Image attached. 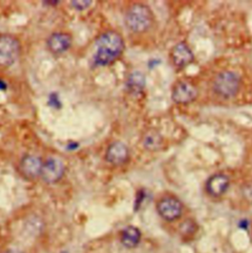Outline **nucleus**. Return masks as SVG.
Here are the masks:
<instances>
[{
    "label": "nucleus",
    "mask_w": 252,
    "mask_h": 253,
    "mask_svg": "<svg viewBox=\"0 0 252 253\" xmlns=\"http://www.w3.org/2000/svg\"><path fill=\"white\" fill-rule=\"evenodd\" d=\"M2 253H22L21 252H19V251H17V250H12V249H10V250H6L5 252H3Z\"/></svg>",
    "instance_id": "19"
},
{
    "label": "nucleus",
    "mask_w": 252,
    "mask_h": 253,
    "mask_svg": "<svg viewBox=\"0 0 252 253\" xmlns=\"http://www.w3.org/2000/svg\"><path fill=\"white\" fill-rule=\"evenodd\" d=\"M157 211L163 219L168 222H172L181 216L182 204L177 198L167 196L162 198L157 203Z\"/></svg>",
    "instance_id": "6"
},
{
    "label": "nucleus",
    "mask_w": 252,
    "mask_h": 253,
    "mask_svg": "<svg viewBox=\"0 0 252 253\" xmlns=\"http://www.w3.org/2000/svg\"><path fill=\"white\" fill-rule=\"evenodd\" d=\"M241 79L239 75L233 71L221 72L214 81V91L224 98H232L236 96L240 90Z\"/></svg>",
    "instance_id": "4"
},
{
    "label": "nucleus",
    "mask_w": 252,
    "mask_h": 253,
    "mask_svg": "<svg viewBox=\"0 0 252 253\" xmlns=\"http://www.w3.org/2000/svg\"><path fill=\"white\" fill-rule=\"evenodd\" d=\"M198 92L195 86L188 82H178L172 90L171 98L176 104H188L197 98Z\"/></svg>",
    "instance_id": "9"
},
{
    "label": "nucleus",
    "mask_w": 252,
    "mask_h": 253,
    "mask_svg": "<svg viewBox=\"0 0 252 253\" xmlns=\"http://www.w3.org/2000/svg\"><path fill=\"white\" fill-rule=\"evenodd\" d=\"M244 195L248 200L252 201V183L246 185V187L244 188Z\"/></svg>",
    "instance_id": "17"
},
{
    "label": "nucleus",
    "mask_w": 252,
    "mask_h": 253,
    "mask_svg": "<svg viewBox=\"0 0 252 253\" xmlns=\"http://www.w3.org/2000/svg\"><path fill=\"white\" fill-rule=\"evenodd\" d=\"M129 159V149L121 141L113 142L107 149L106 161L114 166L126 164Z\"/></svg>",
    "instance_id": "10"
},
{
    "label": "nucleus",
    "mask_w": 252,
    "mask_h": 253,
    "mask_svg": "<svg viewBox=\"0 0 252 253\" xmlns=\"http://www.w3.org/2000/svg\"><path fill=\"white\" fill-rule=\"evenodd\" d=\"M141 240V232L133 226L126 227L122 234V243L127 249L136 248Z\"/></svg>",
    "instance_id": "14"
},
{
    "label": "nucleus",
    "mask_w": 252,
    "mask_h": 253,
    "mask_svg": "<svg viewBox=\"0 0 252 253\" xmlns=\"http://www.w3.org/2000/svg\"><path fill=\"white\" fill-rule=\"evenodd\" d=\"M92 1L90 0H86V1H71V5L73 8H75L78 11H82L87 9L89 6H91Z\"/></svg>",
    "instance_id": "16"
},
{
    "label": "nucleus",
    "mask_w": 252,
    "mask_h": 253,
    "mask_svg": "<svg viewBox=\"0 0 252 253\" xmlns=\"http://www.w3.org/2000/svg\"><path fill=\"white\" fill-rule=\"evenodd\" d=\"M6 88H7V86H6L5 82H3V80L0 79V90L4 91V90H6Z\"/></svg>",
    "instance_id": "18"
},
{
    "label": "nucleus",
    "mask_w": 252,
    "mask_h": 253,
    "mask_svg": "<svg viewBox=\"0 0 252 253\" xmlns=\"http://www.w3.org/2000/svg\"><path fill=\"white\" fill-rule=\"evenodd\" d=\"M73 38L66 32L52 33L46 40V46L53 54H62L72 45Z\"/></svg>",
    "instance_id": "8"
},
{
    "label": "nucleus",
    "mask_w": 252,
    "mask_h": 253,
    "mask_svg": "<svg viewBox=\"0 0 252 253\" xmlns=\"http://www.w3.org/2000/svg\"><path fill=\"white\" fill-rule=\"evenodd\" d=\"M65 172V165L59 158L49 157L43 162L41 177L48 183H55L59 181Z\"/></svg>",
    "instance_id": "5"
},
{
    "label": "nucleus",
    "mask_w": 252,
    "mask_h": 253,
    "mask_svg": "<svg viewBox=\"0 0 252 253\" xmlns=\"http://www.w3.org/2000/svg\"><path fill=\"white\" fill-rule=\"evenodd\" d=\"M145 87V76L139 72H133L127 80V89L132 94H139Z\"/></svg>",
    "instance_id": "15"
},
{
    "label": "nucleus",
    "mask_w": 252,
    "mask_h": 253,
    "mask_svg": "<svg viewBox=\"0 0 252 253\" xmlns=\"http://www.w3.org/2000/svg\"><path fill=\"white\" fill-rule=\"evenodd\" d=\"M125 23L129 31L136 34L144 33L152 27L154 14L149 6L142 3H135L126 10Z\"/></svg>",
    "instance_id": "2"
},
{
    "label": "nucleus",
    "mask_w": 252,
    "mask_h": 253,
    "mask_svg": "<svg viewBox=\"0 0 252 253\" xmlns=\"http://www.w3.org/2000/svg\"><path fill=\"white\" fill-rule=\"evenodd\" d=\"M142 145L148 151H157L163 145V137L157 130H148L142 138Z\"/></svg>",
    "instance_id": "13"
},
{
    "label": "nucleus",
    "mask_w": 252,
    "mask_h": 253,
    "mask_svg": "<svg viewBox=\"0 0 252 253\" xmlns=\"http://www.w3.org/2000/svg\"><path fill=\"white\" fill-rule=\"evenodd\" d=\"M230 179L227 175L217 173L212 175L206 182L207 192L214 197L222 196L229 188Z\"/></svg>",
    "instance_id": "11"
},
{
    "label": "nucleus",
    "mask_w": 252,
    "mask_h": 253,
    "mask_svg": "<svg viewBox=\"0 0 252 253\" xmlns=\"http://www.w3.org/2000/svg\"><path fill=\"white\" fill-rule=\"evenodd\" d=\"M171 58L177 67H184L193 61L194 55L185 42H179L172 48Z\"/></svg>",
    "instance_id": "12"
},
{
    "label": "nucleus",
    "mask_w": 252,
    "mask_h": 253,
    "mask_svg": "<svg viewBox=\"0 0 252 253\" xmlns=\"http://www.w3.org/2000/svg\"><path fill=\"white\" fill-rule=\"evenodd\" d=\"M21 53V43L12 35H0V67L7 68L13 65Z\"/></svg>",
    "instance_id": "3"
},
{
    "label": "nucleus",
    "mask_w": 252,
    "mask_h": 253,
    "mask_svg": "<svg viewBox=\"0 0 252 253\" xmlns=\"http://www.w3.org/2000/svg\"><path fill=\"white\" fill-rule=\"evenodd\" d=\"M242 224H243V225H241V228H242V229H247V227H248V221H243Z\"/></svg>",
    "instance_id": "20"
},
{
    "label": "nucleus",
    "mask_w": 252,
    "mask_h": 253,
    "mask_svg": "<svg viewBox=\"0 0 252 253\" xmlns=\"http://www.w3.org/2000/svg\"><path fill=\"white\" fill-rule=\"evenodd\" d=\"M43 162L42 160L35 155L24 156L19 164V169L21 174L27 179H36L41 176Z\"/></svg>",
    "instance_id": "7"
},
{
    "label": "nucleus",
    "mask_w": 252,
    "mask_h": 253,
    "mask_svg": "<svg viewBox=\"0 0 252 253\" xmlns=\"http://www.w3.org/2000/svg\"><path fill=\"white\" fill-rule=\"evenodd\" d=\"M125 47V40L120 33L107 31L101 34L94 45V63L99 66L113 63L123 54Z\"/></svg>",
    "instance_id": "1"
}]
</instances>
